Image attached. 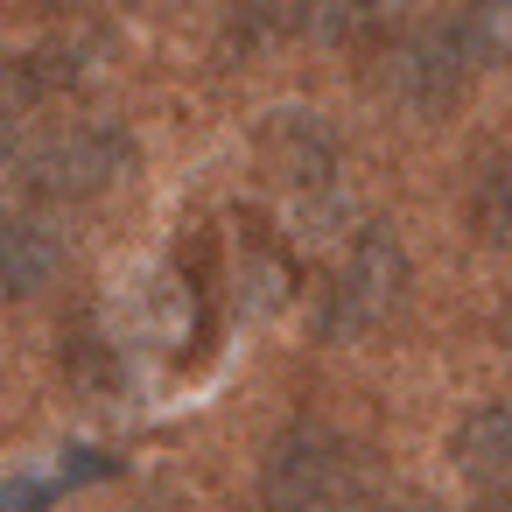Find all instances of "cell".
Wrapping results in <instances>:
<instances>
[{"label": "cell", "mask_w": 512, "mask_h": 512, "mask_svg": "<svg viewBox=\"0 0 512 512\" xmlns=\"http://www.w3.org/2000/svg\"><path fill=\"white\" fill-rule=\"evenodd\" d=\"M260 148H267L274 183L295 204H323L330 197V183H337V134L316 113H274L267 134H260Z\"/></svg>", "instance_id": "5"}, {"label": "cell", "mask_w": 512, "mask_h": 512, "mask_svg": "<svg viewBox=\"0 0 512 512\" xmlns=\"http://www.w3.org/2000/svg\"><path fill=\"white\" fill-rule=\"evenodd\" d=\"M470 78H477V71H470V57L456 50L449 22H442V29H421V36H400V43L379 57V92H386L393 106H407V113H449Z\"/></svg>", "instance_id": "4"}, {"label": "cell", "mask_w": 512, "mask_h": 512, "mask_svg": "<svg viewBox=\"0 0 512 512\" xmlns=\"http://www.w3.org/2000/svg\"><path fill=\"white\" fill-rule=\"evenodd\" d=\"M449 36L470 57V71H505L512 64V0H463L449 15Z\"/></svg>", "instance_id": "9"}, {"label": "cell", "mask_w": 512, "mask_h": 512, "mask_svg": "<svg viewBox=\"0 0 512 512\" xmlns=\"http://www.w3.org/2000/svg\"><path fill=\"white\" fill-rule=\"evenodd\" d=\"M260 498L267 505H358V498H372V463L351 435H337L323 421H288L267 442Z\"/></svg>", "instance_id": "1"}, {"label": "cell", "mask_w": 512, "mask_h": 512, "mask_svg": "<svg viewBox=\"0 0 512 512\" xmlns=\"http://www.w3.org/2000/svg\"><path fill=\"white\" fill-rule=\"evenodd\" d=\"M449 463L484 484V491H512V400H484L449 428Z\"/></svg>", "instance_id": "7"}, {"label": "cell", "mask_w": 512, "mask_h": 512, "mask_svg": "<svg viewBox=\"0 0 512 512\" xmlns=\"http://www.w3.org/2000/svg\"><path fill=\"white\" fill-rule=\"evenodd\" d=\"M309 8L316 0H239V22L253 36H295V29H309Z\"/></svg>", "instance_id": "11"}, {"label": "cell", "mask_w": 512, "mask_h": 512, "mask_svg": "<svg viewBox=\"0 0 512 512\" xmlns=\"http://www.w3.org/2000/svg\"><path fill=\"white\" fill-rule=\"evenodd\" d=\"M64 225L43 211H0V302H29L64 274Z\"/></svg>", "instance_id": "6"}, {"label": "cell", "mask_w": 512, "mask_h": 512, "mask_svg": "<svg viewBox=\"0 0 512 512\" xmlns=\"http://www.w3.org/2000/svg\"><path fill=\"white\" fill-rule=\"evenodd\" d=\"M127 176H134V141H127V127H113V120L57 127V134H43V141L22 155V183H29L43 204L106 197V190L127 183Z\"/></svg>", "instance_id": "2"}, {"label": "cell", "mask_w": 512, "mask_h": 512, "mask_svg": "<svg viewBox=\"0 0 512 512\" xmlns=\"http://www.w3.org/2000/svg\"><path fill=\"white\" fill-rule=\"evenodd\" d=\"M0 141H8V113H0Z\"/></svg>", "instance_id": "12"}, {"label": "cell", "mask_w": 512, "mask_h": 512, "mask_svg": "<svg viewBox=\"0 0 512 512\" xmlns=\"http://www.w3.org/2000/svg\"><path fill=\"white\" fill-rule=\"evenodd\" d=\"M407 253H400V239L386 232V225H365L351 246H344V260H337V274H330V288H323V337H372L379 323H393V309L407 302Z\"/></svg>", "instance_id": "3"}, {"label": "cell", "mask_w": 512, "mask_h": 512, "mask_svg": "<svg viewBox=\"0 0 512 512\" xmlns=\"http://www.w3.org/2000/svg\"><path fill=\"white\" fill-rule=\"evenodd\" d=\"M470 225H477V239H484L491 253H512V148L477 176V190H470Z\"/></svg>", "instance_id": "10"}, {"label": "cell", "mask_w": 512, "mask_h": 512, "mask_svg": "<svg viewBox=\"0 0 512 512\" xmlns=\"http://www.w3.org/2000/svg\"><path fill=\"white\" fill-rule=\"evenodd\" d=\"M421 0H316L309 8V29L323 43H372V36H393Z\"/></svg>", "instance_id": "8"}]
</instances>
